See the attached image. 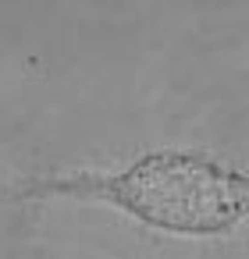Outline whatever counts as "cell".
<instances>
[{"label": "cell", "mask_w": 249, "mask_h": 259, "mask_svg": "<svg viewBox=\"0 0 249 259\" xmlns=\"http://www.w3.org/2000/svg\"><path fill=\"white\" fill-rule=\"evenodd\" d=\"M111 195L139 220L178 234H217L249 213V181L203 156L157 153L128 167Z\"/></svg>", "instance_id": "cell-1"}]
</instances>
